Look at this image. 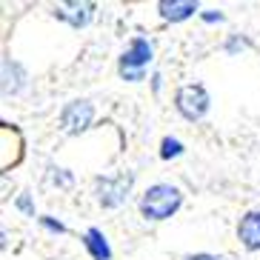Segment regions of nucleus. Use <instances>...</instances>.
<instances>
[{"mask_svg": "<svg viewBox=\"0 0 260 260\" xmlns=\"http://www.w3.org/2000/svg\"><path fill=\"white\" fill-rule=\"evenodd\" d=\"M183 203V191L172 183H154L143 191L140 198V214L146 220H166L180 209Z\"/></svg>", "mask_w": 260, "mask_h": 260, "instance_id": "f257e3e1", "label": "nucleus"}, {"mask_svg": "<svg viewBox=\"0 0 260 260\" xmlns=\"http://www.w3.org/2000/svg\"><path fill=\"white\" fill-rule=\"evenodd\" d=\"M26 86V72L17 66L15 60H3V92L6 94H17Z\"/></svg>", "mask_w": 260, "mask_h": 260, "instance_id": "9d476101", "label": "nucleus"}, {"mask_svg": "<svg viewBox=\"0 0 260 260\" xmlns=\"http://www.w3.org/2000/svg\"><path fill=\"white\" fill-rule=\"evenodd\" d=\"M132 186H135V175L132 172H117V175H106L94 180V194H98V203L106 209H117L123 206L132 194Z\"/></svg>", "mask_w": 260, "mask_h": 260, "instance_id": "f03ea898", "label": "nucleus"}, {"mask_svg": "<svg viewBox=\"0 0 260 260\" xmlns=\"http://www.w3.org/2000/svg\"><path fill=\"white\" fill-rule=\"evenodd\" d=\"M243 46H246V43L240 38H232L229 43H226V52H237V49H243Z\"/></svg>", "mask_w": 260, "mask_h": 260, "instance_id": "f3484780", "label": "nucleus"}, {"mask_svg": "<svg viewBox=\"0 0 260 260\" xmlns=\"http://www.w3.org/2000/svg\"><path fill=\"white\" fill-rule=\"evenodd\" d=\"M83 246L86 252L92 254V260H112V249H109V240L100 229H89L83 235Z\"/></svg>", "mask_w": 260, "mask_h": 260, "instance_id": "1a4fd4ad", "label": "nucleus"}, {"mask_svg": "<svg viewBox=\"0 0 260 260\" xmlns=\"http://www.w3.org/2000/svg\"><path fill=\"white\" fill-rule=\"evenodd\" d=\"M54 17H57V20H63V23H69L72 29H83V26L92 23L94 6H92V3H80V0L60 3V6H54Z\"/></svg>", "mask_w": 260, "mask_h": 260, "instance_id": "423d86ee", "label": "nucleus"}, {"mask_svg": "<svg viewBox=\"0 0 260 260\" xmlns=\"http://www.w3.org/2000/svg\"><path fill=\"white\" fill-rule=\"evenodd\" d=\"M40 226L46 232H52V235H66V226L60 220H54V217H40Z\"/></svg>", "mask_w": 260, "mask_h": 260, "instance_id": "ddd939ff", "label": "nucleus"}, {"mask_svg": "<svg viewBox=\"0 0 260 260\" xmlns=\"http://www.w3.org/2000/svg\"><path fill=\"white\" fill-rule=\"evenodd\" d=\"M157 9H160L163 20L180 23V20H186L198 12V3H191V0H163V3H157Z\"/></svg>", "mask_w": 260, "mask_h": 260, "instance_id": "6e6552de", "label": "nucleus"}, {"mask_svg": "<svg viewBox=\"0 0 260 260\" xmlns=\"http://www.w3.org/2000/svg\"><path fill=\"white\" fill-rule=\"evenodd\" d=\"M237 240L249 252H260V212H246L237 223Z\"/></svg>", "mask_w": 260, "mask_h": 260, "instance_id": "0eeeda50", "label": "nucleus"}, {"mask_svg": "<svg viewBox=\"0 0 260 260\" xmlns=\"http://www.w3.org/2000/svg\"><path fill=\"white\" fill-rule=\"evenodd\" d=\"M183 154V143L177 138H163V143H160V157L163 160H172V157H180Z\"/></svg>", "mask_w": 260, "mask_h": 260, "instance_id": "9b49d317", "label": "nucleus"}, {"mask_svg": "<svg viewBox=\"0 0 260 260\" xmlns=\"http://www.w3.org/2000/svg\"><path fill=\"white\" fill-rule=\"evenodd\" d=\"M209 106H212V98H209V92L200 83L180 86L175 94V109L186 120H200L209 112Z\"/></svg>", "mask_w": 260, "mask_h": 260, "instance_id": "7ed1b4c3", "label": "nucleus"}, {"mask_svg": "<svg viewBox=\"0 0 260 260\" xmlns=\"http://www.w3.org/2000/svg\"><path fill=\"white\" fill-rule=\"evenodd\" d=\"M152 57H154L152 40L135 38L129 46H126V52L120 54V66H117V72H146V66L152 63Z\"/></svg>", "mask_w": 260, "mask_h": 260, "instance_id": "39448f33", "label": "nucleus"}, {"mask_svg": "<svg viewBox=\"0 0 260 260\" xmlns=\"http://www.w3.org/2000/svg\"><path fill=\"white\" fill-rule=\"evenodd\" d=\"M200 17H203L206 23H220V20H223V15H220V12H203Z\"/></svg>", "mask_w": 260, "mask_h": 260, "instance_id": "dca6fc26", "label": "nucleus"}, {"mask_svg": "<svg viewBox=\"0 0 260 260\" xmlns=\"http://www.w3.org/2000/svg\"><path fill=\"white\" fill-rule=\"evenodd\" d=\"M49 180L57 183V186H69L72 183V175L66 172V169H60V166H49Z\"/></svg>", "mask_w": 260, "mask_h": 260, "instance_id": "f8f14e48", "label": "nucleus"}, {"mask_svg": "<svg viewBox=\"0 0 260 260\" xmlns=\"http://www.w3.org/2000/svg\"><path fill=\"white\" fill-rule=\"evenodd\" d=\"M94 120V106L89 100H72L60 112V129L66 135H83Z\"/></svg>", "mask_w": 260, "mask_h": 260, "instance_id": "20e7f679", "label": "nucleus"}, {"mask_svg": "<svg viewBox=\"0 0 260 260\" xmlns=\"http://www.w3.org/2000/svg\"><path fill=\"white\" fill-rule=\"evenodd\" d=\"M183 260H223V257H217V254H209V252H198V254H186Z\"/></svg>", "mask_w": 260, "mask_h": 260, "instance_id": "2eb2a0df", "label": "nucleus"}, {"mask_svg": "<svg viewBox=\"0 0 260 260\" xmlns=\"http://www.w3.org/2000/svg\"><path fill=\"white\" fill-rule=\"evenodd\" d=\"M15 206L20 209L23 214H29V217H35V203H31V198H29V191H23L20 198L15 200Z\"/></svg>", "mask_w": 260, "mask_h": 260, "instance_id": "4468645a", "label": "nucleus"}, {"mask_svg": "<svg viewBox=\"0 0 260 260\" xmlns=\"http://www.w3.org/2000/svg\"><path fill=\"white\" fill-rule=\"evenodd\" d=\"M152 86H154V92H160V86H163V77H160V75H152Z\"/></svg>", "mask_w": 260, "mask_h": 260, "instance_id": "a211bd4d", "label": "nucleus"}]
</instances>
